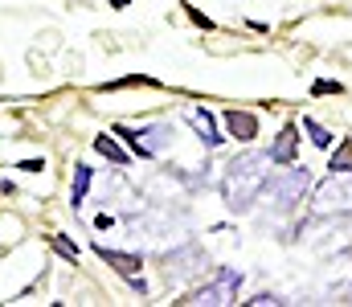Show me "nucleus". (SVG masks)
Instances as JSON below:
<instances>
[{
    "instance_id": "obj_12",
    "label": "nucleus",
    "mask_w": 352,
    "mask_h": 307,
    "mask_svg": "<svg viewBox=\"0 0 352 307\" xmlns=\"http://www.w3.org/2000/svg\"><path fill=\"white\" fill-rule=\"evenodd\" d=\"M332 172H352V139H340V148L332 152Z\"/></svg>"
},
{
    "instance_id": "obj_13",
    "label": "nucleus",
    "mask_w": 352,
    "mask_h": 307,
    "mask_svg": "<svg viewBox=\"0 0 352 307\" xmlns=\"http://www.w3.org/2000/svg\"><path fill=\"white\" fill-rule=\"evenodd\" d=\"M303 131L311 135V144H316V148H332V131H328L324 123H316V119H303Z\"/></svg>"
},
{
    "instance_id": "obj_19",
    "label": "nucleus",
    "mask_w": 352,
    "mask_h": 307,
    "mask_svg": "<svg viewBox=\"0 0 352 307\" xmlns=\"http://www.w3.org/2000/svg\"><path fill=\"white\" fill-rule=\"evenodd\" d=\"M188 12H192V21H197V25H201V29H213V21H209V16H201V12H197V8H188Z\"/></svg>"
},
{
    "instance_id": "obj_20",
    "label": "nucleus",
    "mask_w": 352,
    "mask_h": 307,
    "mask_svg": "<svg viewBox=\"0 0 352 307\" xmlns=\"http://www.w3.org/2000/svg\"><path fill=\"white\" fill-rule=\"evenodd\" d=\"M111 4H115V8H127V0H111Z\"/></svg>"
},
{
    "instance_id": "obj_17",
    "label": "nucleus",
    "mask_w": 352,
    "mask_h": 307,
    "mask_svg": "<svg viewBox=\"0 0 352 307\" xmlns=\"http://www.w3.org/2000/svg\"><path fill=\"white\" fill-rule=\"evenodd\" d=\"M16 168H21V172H45V160H21Z\"/></svg>"
},
{
    "instance_id": "obj_8",
    "label": "nucleus",
    "mask_w": 352,
    "mask_h": 307,
    "mask_svg": "<svg viewBox=\"0 0 352 307\" xmlns=\"http://www.w3.org/2000/svg\"><path fill=\"white\" fill-rule=\"evenodd\" d=\"M98 258H102L111 271H119L123 279H135V275L144 271V258H140V254H127V250H111V246H98Z\"/></svg>"
},
{
    "instance_id": "obj_10",
    "label": "nucleus",
    "mask_w": 352,
    "mask_h": 307,
    "mask_svg": "<svg viewBox=\"0 0 352 307\" xmlns=\"http://www.w3.org/2000/svg\"><path fill=\"white\" fill-rule=\"evenodd\" d=\"M90 177H94V172H90L87 164H78V168H74V185H70V205H74V209L87 201V193H90Z\"/></svg>"
},
{
    "instance_id": "obj_11",
    "label": "nucleus",
    "mask_w": 352,
    "mask_h": 307,
    "mask_svg": "<svg viewBox=\"0 0 352 307\" xmlns=\"http://www.w3.org/2000/svg\"><path fill=\"white\" fill-rule=\"evenodd\" d=\"M50 246H54V250H58L66 262H74V266H78V258H82V254H78V246H74L66 234H50Z\"/></svg>"
},
{
    "instance_id": "obj_9",
    "label": "nucleus",
    "mask_w": 352,
    "mask_h": 307,
    "mask_svg": "<svg viewBox=\"0 0 352 307\" xmlns=\"http://www.w3.org/2000/svg\"><path fill=\"white\" fill-rule=\"evenodd\" d=\"M94 152H98L102 160L119 164V168H127V160H131V156H127V152H123V148H119V144H115L111 135H94Z\"/></svg>"
},
{
    "instance_id": "obj_15",
    "label": "nucleus",
    "mask_w": 352,
    "mask_h": 307,
    "mask_svg": "<svg viewBox=\"0 0 352 307\" xmlns=\"http://www.w3.org/2000/svg\"><path fill=\"white\" fill-rule=\"evenodd\" d=\"M111 131H115V135H123V144H127V148H131L135 156H144V160H148V152H144V139H140V131H131V127H111Z\"/></svg>"
},
{
    "instance_id": "obj_7",
    "label": "nucleus",
    "mask_w": 352,
    "mask_h": 307,
    "mask_svg": "<svg viewBox=\"0 0 352 307\" xmlns=\"http://www.w3.org/2000/svg\"><path fill=\"white\" fill-rule=\"evenodd\" d=\"M226 127H230V135L238 139V144H254V135H258V115L254 111H226Z\"/></svg>"
},
{
    "instance_id": "obj_5",
    "label": "nucleus",
    "mask_w": 352,
    "mask_h": 307,
    "mask_svg": "<svg viewBox=\"0 0 352 307\" xmlns=\"http://www.w3.org/2000/svg\"><path fill=\"white\" fill-rule=\"evenodd\" d=\"M270 164H295V156H299V127L295 123H287L278 135H274V144H270Z\"/></svg>"
},
{
    "instance_id": "obj_2",
    "label": "nucleus",
    "mask_w": 352,
    "mask_h": 307,
    "mask_svg": "<svg viewBox=\"0 0 352 307\" xmlns=\"http://www.w3.org/2000/svg\"><path fill=\"white\" fill-rule=\"evenodd\" d=\"M311 213L332 217V213H352V172H332L316 197H311Z\"/></svg>"
},
{
    "instance_id": "obj_6",
    "label": "nucleus",
    "mask_w": 352,
    "mask_h": 307,
    "mask_svg": "<svg viewBox=\"0 0 352 307\" xmlns=\"http://www.w3.org/2000/svg\"><path fill=\"white\" fill-rule=\"evenodd\" d=\"M188 123L197 127V139H201L205 148H221V139H226V135L217 131V119H213V111H209V106H192V111H188Z\"/></svg>"
},
{
    "instance_id": "obj_1",
    "label": "nucleus",
    "mask_w": 352,
    "mask_h": 307,
    "mask_svg": "<svg viewBox=\"0 0 352 307\" xmlns=\"http://www.w3.org/2000/svg\"><path fill=\"white\" fill-rule=\"evenodd\" d=\"M266 164H270V156H258V152H242L238 160H230L221 193H226V205L234 213H246L250 205L258 201V193H263L266 181H270V168Z\"/></svg>"
},
{
    "instance_id": "obj_16",
    "label": "nucleus",
    "mask_w": 352,
    "mask_h": 307,
    "mask_svg": "<svg viewBox=\"0 0 352 307\" xmlns=\"http://www.w3.org/2000/svg\"><path fill=\"white\" fill-rule=\"evenodd\" d=\"M311 95H316V99H324V95H344V87H340V82H328V78H320V82L311 87Z\"/></svg>"
},
{
    "instance_id": "obj_18",
    "label": "nucleus",
    "mask_w": 352,
    "mask_h": 307,
    "mask_svg": "<svg viewBox=\"0 0 352 307\" xmlns=\"http://www.w3.org/2000/svg\"><path fill=\"white\" fill-rule=\"evenodd\" d=\"M246 304H258V307H266V304H287V299H278V295H254V299H246Z\"/></svg>"
},
{
    "instance_id": "obj_14",
    "label": "nucleus",
    "mask_w": 352,
    "mask_h": 307,
    "mask_svg": "<svg viewBox=\"0 0 352 307\" xmlns=\"http://www.w3.org/2000/svg\"><path fill=\"white\" fill-rule=\"evenodd\" d=\"M140 82H144V87H152L156 78H148V74H131V78H119V82H102L98 91L107 95V91H123V87H140Z\"/></svg>"
},
{
    "instance_id": "obj_3",
    "label": "nucleus",
    "mask_w": 352,
    "mask_h": 307,
    "mask_svg": "<svg viewBox=\"0 0 352 307\" xmlns=\"http://www.w3.org/2000/svg\"><path fill=\"white\" fill-rule=\"evenodd\" d=\"M266 189H270V197L274 205L287 213V209H295V205L303 201V193H307V172L303 168H291V172H274V181H266Z\"/></svg>"
},
{
    "instance_id": "obj_4",
    "label": "nucleus",
    "mask_w": 352,
    "mask_h": 307,
    "mask_svg": "<svg viewBox=\"0 0 352 307\" xmlns=\"http://www.w3.org/2000/svg\"><path fill=\"white\" fill-rule=\"evenodd\" d=\"M238 287H242V271L221 266V271H217V279L197 295V304H234V299H238Z\"/></svg>"
}]
</instances>
